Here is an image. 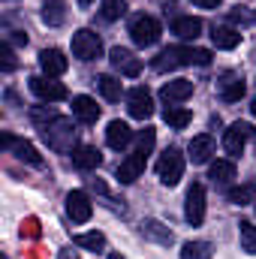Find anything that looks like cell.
Listing matches in <instances>:
<instances>
[{"label": "cell", "mask_w": 256, "mask_h": 259, "mask_svg": "<svg viewBox=\"0 0 256 259\" xmlns=\"http://www.w3.org/2000/svg\"><path fill=\"white\" fill-rule=\"evenodd\" d=\"M208 66L211 64V52L208 49H184V46H169V49H163L151 66L157 69V72H169V69H178V66Z\"/></svg>", "instance_id": "6da1fadb"}, {"label": "cell", "mask_w": 256, "mask_h": 259, "mask_svg": "<svg viewBox=\"0 0 256 259\" xmlns=\"http://www.w3.org/2000/svg\"><path fill=\"white\" fill-rule=\"evenodd\" d=\"M42 139L49 142L52 151L58 154H69L75 148V124L69 118H61V115H52L49 124H42Z\"/></svg>", "instance_id": "7a4b0ae2"}, {"label": "cell", "mask_w": 256, "mask_h": 259, "mask_svg": "<svg viewBox=\"0 0 256 259\" xmlns=\"http://www.w3.org/2000/svg\"><path fill=\"white\" fill-rule=\"evenodd\" d=\"M160 33H163V27H160V21H157L154 15H136V18L130 21V36H133V42L142 46V49L157 46V42H160Z\"/></svg>", "instance_id": "3957f363"}, {"label": "cell", "mask_w": 256, "mask_h": 259, "mask_svg": "<svg viewBox=\"0 0 256 259\" xmlns=\"http://www.w3.org/2000/svg\"><path fill=\"white\" fill-rule=\"evenodd\" d=\"M157 178L166 184V187H175L181 178H184V154L178 148H169L160 160H157Z\"/></svg>", "instance_id": "277c9868"}, {"label": "cell", "mask_w": 256, "mask_h": 259, "mask_svg": "<svg viewBox=\"0 0 256 259\" xmlns=\"http://www.w3.org/2000/svg\"><path fill=\"white\" fill-rule=\"evenodd\" d=\"M72 55L78 61H97L103 55V39L94 33V30H75L72 33Z\"/></svg>", "instance_id": "5b68a950"}, {"label": "cell", "mask_w": 256, "mask_h": 259, "mask_svg": "<svg viewBox=\"0 0 256 259\" xmlns=\"http://www.w3.org/2000/svg\"><path fill=\"white\" fill-rule=\"evenodd\" d=\"M30 91H33L39 100H46V103H58V100L66 97V88L58 78H52V75H33V78H30Z\"/></svg>", "instance_id": "8992f818"}, {"label": "cell", "mask_w": 256, "mask_h": 259, "mask_svg": "<svg viewBox=\"0 0 256 259\" xmlns=\"http://www.w3.org/2000/svg\"><path fill=\"white\" fill-rule=\"evenodd\" d=\"M184 217H187V223H190V226H199V223L205 220V187H202L199 181L190 184V190H187Z\"/></svg>", "instance_id": "52a82bcc"}, {"label": "cell", "mask_w": 256, "mask_h": 259, "mask_svg": "<svg viewBox=\"0 0 256 259\" xmlns=\"http://www.w3.org/2000/svg\"><path fill=\"white\" fill-rule=\"evenodd\" d=\"M127 109L136 121H145V118L154 115V100H151V94L145 88H133L127 94Z\"/></svg>", "instance_id": "ba28073f"}, {"label": "cell", "mask_w": 256, "mask_h": 259, "mask_svg": "<svg viewBox=\"0 0 256 259\" xmlns=\"http://www.w3.org/2000/svg\"><path fill=\"white\" fill-rule=\"evenodd\" d=\"M66 214L72 217V223H88L91 220L94 205H91V199H88L84 190H72V193L66 196Z\"/></svg>", "instance_id": "9c48e42d"}, {"label": "cell", "mask_w": 256, "mask_h": 259, "mask_svg": "<svg viewBox=\"0 0 256 259\" xmlns=\"http://www.w3.org/2000/svg\"><path fill=\"white\" fill-rule=\"evenodd\" d=\"M247 139H250V124H244V121H235L232 127L226 130V136H223V148H226V154H232V157H241V151H244Z\"/></svg>", "instance_id": "30bf717a"}, {"label": "cell", "mask_w": 256, "mask_h": 259, "mask_svg": "<svg viewBox=\"0 0 256 259\" xmlns=\"http://www.w3.org/2000/svg\"><path fill=\"white\" fill-rule=\"evenodd\" d=\"M109 61H112V66H115L121 75H130V78H133V75L142 72V61H139L130 49H121V46L112 49V52H109Z\"/></svg>", "instance_id": "8fae6325"}, {"label": "cell", "mask_w": 256, "mask_h": 259, "mask_svg": "<svg viewBox=\"0 0 256 259\" xmlns=\"http://www.w3.org/2000/svg\"><path fill=\"white\" fill-rule=\"evenodd\" d=\"M39 66H42V75H52V78L64 75L66 72L64 52H61V49H42V52H39Z\"/></svg>", "instance_id": "7c38bea8"}, {"label": "cell", "mask_w": 256, "mask_h": 259, "mask_svg": "<svg viewBox=\"0 0 256 259\" xmlns=\"http://www.w3.org/2000/svg\"><path fill=\"white\" fill-rule=\"evenodd\" d=\"M190 94H193V81H187V78L166 81V84H163V91H160V97H163L169 106H178V103H184Z\"/></svg>", "instance_id": "4fadbf2b"}, {"label": "cell", "mask_w": 256, "mask_h": 259, "mask_svg": "<svg viewBox=\"0 0 256 259\" xmlns=\"http://www.w3.org/2000/svg\"><path fill=\"white\" fill-rule=\"evenodd\" d=\"M72 115H75L81 124H97V118H100V106H97V100L78 94V97H72Z\"/></svg>", "instance_id": "5bb4252c"}, {"label": "cell", "mask_w": 256, "mask_h": 259, "mask_svg": "<svg viewBox=\"0 0 256 259\" xmlns=\"http://www.w3.org/2000/svg\"><path fill=\"white\" fill-rule=\"evenodd\" d=\"M145 163H148V157H142V154L133 151L127 160L118 166V181H121V184H133V181L145 172Z\"/></svg>", "instance_id": "9a60e30c"}, {"label": "cell", "mask_w": 256, "mask_h": 259, "mask_svg": "<svg viewBox=\"0 0 256 259\" xmlns=\"http://www.w3.org/2000/svg\"><path fill=\"white\" fill-rule=\"evenodd\" d=\"M244 97V78L235 75V72H226L223 81H220V100L223 103H238Z\"/></svg>", "instance_id": "2e32d148"}, {"label": "cell", "mask_w": 256, "mask_h": 259, "mask_svg": "<svg viewBox=\"0 0 256 259\" xmlns=\"http://www.w3.org/2000/svg\"><path fill=\"white\" fill-rule=\"evenodd\" d=\"M106 142H109V148L124 151L130 142H133V130H130V124H124V121H112L109 130H106Z\"/></svg>", "instance_id": "e0dca14e"}, {"label": "cell", "mask_w": 256, "mask_h": 259, "mask_svg": "<svg viewBox=\"0 0 256 259\" xmlns=\"http://www.w3.org/2000/svg\"><path fill=\"white\" fill-rule=\"evenodd\" d=\"M72 163L88 172V169H97V166L103 163V154H100L94 145H78V148L72 151Z\"/></svg>", "instance_id": "ac0fdd59"}, {"label": "cell", "mask_w": 256, "mask_h": 259, "mask_svg": "<svg viewBox=\"0 0 256 259\" xmlns=\"http://www.w3.org/2000/svg\"><path fill=\"white\" fill-rule=\"evenodd\" d=\"M187 154H190L193 163H208L211 154H214V139H211V136H193Z\"/></svg>", "instance_id": "d6986e66"}, {"label": "cell", "mask_w": 256, "mask_h": 259, "mask_svg": "<svg viewBox=\"0 0 256 259\" xmlns=\"http://www.w3.org/2000/svg\"><path fill=\"white\" fill-rule=\"evenodd\" d=\"M172 33L181 36V39H196V36L202 33V21L193 18V15H181V18L172 21Z\"/></svg>", "instance_id": "ffe728a7"}, {"label": "cell", "mask_w": 256, "mask_h": 259, "mask_svg": "<svg viewBox=\"0 0 256 259\" xmlns=\"http://www.w3.org/2000/svg\"><path fill=\"white\" fill-rule=\"evenodd\" d=\"M211 42L217 46V49H235L238 42H241V33L235 30V27H226V24H220V27H214L211 30Z\"/></svg>", "instance_id": "44dd1931"}, {"label": "cell", "mask_w": 256, "mask_h": 259, "mask_svg": "<svg viewBox=\"0 0 256 259\" xmlns=\"http://www.w3.org/2000/svg\"><path fill=\"white\" fill-rule=\"evenodd\" d=\"M208 178H211L214 184H229V181L235 178V163H232V160H217V163H211Z\"/></svg>", "instance_id": "7402d4cb"}, {"label": "cell", "mask_w": 256, "mask_h": 259, "mask_svg": "<svg viewBox=\"0 0 256 259\" xmlns=\"http://www.w3.org/2000/svg\"><path fill=\"white\" fill-rule=\"evenodd\" d=\"M64 18H66L64 0H46V3H42V21H46V24L58 27V24H64Z\"/></svg>", "instance_id": "603a6c76"}, {"label": "cell", "mask_w": 256, "mask_h": 259, "mask_svg": "<svg viewBox=\"0 0 256 259\" xmlns=\"http://www.w3.org/2000/svg\"><path fill=\"white\" fill-rule=\"evenodd\" d=\"M190 112L184 109V106H166L163 109V121L169 124V127H175V130H184L187 124H190Z\"/></svg>", "instance_id": "cb8c5ba5"}, {"label": "cell", "mask_w": 256, "mask_h": 259, "mask_svg": "<svg viewBox=\"0 0 256 259\" xmlns=\"http://www.w3.org/2000/svg\"><path fill=\"white\" fill-rule=\"evenodd\" d=\"M97 84H100V94H103L109 103L121 100V94H124V88H121V78H115V75H100V78H97Z\"/></svg>", "instance_id": "d4e9b609"}, {"label": "cell", "mask_w": 256, "mask_h": 259, "mask_svg": "<svg viewBox=\"0 0 256 259\" xmlns=\"http://www.w3.org/2000/svg\"><path fill=\"white\" fill-rule=\"evenodd\" d=\"M142 232H145L148 238L160 241V244H172V232H169L160 220H145V223H142Z\"/></svg>", "instance_id": "484cf974"}, {"label": "cell", "mask_w": 256, "mask_h": 259, "mask_svg": "<svg viewBox=\"0 0 256 259\" xmlns=\"http://www.w3.org/2000/svg\"><path fill=\"white\" fill-rule=\"evenodd\" d=\"M72 241H75V247H84V250H94V253L106 247V235H103V232H81V235H75Z\"/></svg>", "instance_id": "4316f807"}, {"label": "cell", "mask_w": 256, "mask_h": 259, "mask_svg": "<svg viewBox=\"0 0 256 259\" xmlns=\"http://www.w3.org/2000/svg\"><path fill=\"white\" fill-rule=\"evenodd\" d=\"M181 259H211V244L208 241H187L181 247Z\"/></svg>", "instance_id": "83f0119b"}, {"label": "cell", "mask_w": 256, "mask_h": 259, "mask_svg": "<svg viewBox=\"0 0 256 259\" xmlns=\"http://www.w3.org/2000/svg\"><path fill=\"white\" fill-rule=\"evenodd\" d=\"M124 12H127V0H103V6H100V15L106 21H118Z\"/></svg>", "instance_id": "f1b7e54d"}, {"label": "cell", "mask_w": 256, "mask_h": 259, "mask_svg": "<svg viewBox=\"0 0 256 259\" xmlns=\"http://www.w3.org/2000/svg\"><path fill=\"white\" fill-rule=\"evenodd\" d=\"M15 157L24 160V163H30V166H42V157H39V151L30 142H18L15 145Z\"/></svg>", "instance_id": "f546056e"}, {"label": "cell", "mask_w": 256, "mask_h": 259, "mask_svg": "<svg viewBox=\"0 0 256 259\" xmlns=\"http://www.w3.org/2000/svg\"><path fill=\"white\" fill-rule=\"evenodd\" d=\"M226 196H229L232 205H250V202L256 199V190L250 187V184H244V187H229Z\"/></svg>", "instance_id": "4dcf8cb0"}, {"label": "cell", "mask_w": 256, "mask_h": 259, "mask_svg": "<svg viewBox=\"0 0 256 259\" xmlns=\"http://www.w3.org/2000/svg\"><path fill=\"white\" fill-rule=\"evenodd\" d=\"M241 250L256 256V226L253 223H241Z\"/></svg>", "instance_id": "1f68e13d"}, {"label": "cell", "mask_w": 256, "mask_h": 259, "mask_svg": "<svg viewBox=\"0 0 256 259\" xmlns=\"http://www.w3.org/2000/svg\"><path fill=\"white\" fill-rule=\"evenodd\" d=\"M154 130L148 127V130H142L139 136H136V154H142V157H148L151 154V148H154Z\"/></svg>", "instance_id": "d6a6232c"}, {"label": "cell", "mask_w": 256, "mask_h": 259, "mask_svg": "<svg viewBox=\"0 0 256 259\" xmlns=\"http://www.w3.org/2000/svg\"><path fill=\"white\" fill-rule=\"evenodd\" d=\"M0 66H3V72H12L15 69V55H12V49L6 42L0 46Z\"/></svg>", "instance_id": "836d02e7"}, {"label": "cell", "mask_w": 256, "mask_h": 259, "mask_svg": "<svg viewBox=\"0 0 256 259\" xmlns=\"http://www.w3.org/2000/svg\"><path fill=\"white\" fill-rule=\"evenodd\" d=\"M193 3H196L199 9H217V6H220V0H193Z\"/></svg>", "instance_id": "e575fe53"}, {"label": "cell", "mask_w": 256, "mask_h": 259, "mask_svg": "<svg viewBox=\"0 0 256 259\" xmlns=\"http://www.w3.org/2000/svg\"><path fill=\"white\" fill-rule=\"evenodd\" d=\"M0 145H3V148H15L18 142H15V139H12L9 133H3V136H0Z\"/></svg>", "instance_id": "d590c367"}, {"label": "cell", "mask_w": 256, "mask_h": 259, "mask_svg": "<svg viewBox=\"0 0 256 259\" xmlns=\"http://www.w3.org/2000/svg\"><path fill=\"white\" fill-rule=\"evenodd\" d=\"M61 259H78V256H75L72 250H64V253H61Z\"/></svg>", "instance_id": "8d00e7d4"}, {"label": "cell", "mask_w": 256, "mask_h": 259, "mask_svg": "<svg viewBox=\"0 0 256 259\" xmlns=\"http://www.w3.org/2000/svg\"><path fill=\"white\" fill-rule=\"evenodd\" d=\"M250 112H253V115H256V97H253V103H250Z\"/></svg>", "instance_id": "74e56055"}, {"label": "cell", "mask_w": 256, "mask_h": 259, "mask_svg": "<svg viewBox=\"0 0 256 259\" xmlns=\"http://www.w3.org/2000/svg\"><path fill=\"white\" fill-rule=\"evenodd\" d=\"M78 3H81V6H91V3H94V0H78Z\"/></svg>", "instance_id": "f35d334b"}, {"label": "cell", "mask_w": 256, "mask_h": 259, "mask_svg": "<svg viewBox=\"0 0 256 259\" xmlns=\"http://www.w3.org/2000/svg\"><path fill=\"white\" fill-rule=\"evenodd\" d=\"M109 259H124V256H121V253H112V256H109Z\"/></svg>", "instance_id": "ab89813d"}, {"label": "cell", "mask_w": 256, "mask_h": 259, "mask_svg": "<svg viewBox=\"0 0 256 259\" xmlns=\"http://www.w3.org/2000/svg\"><path fill=\"white\" fill-rule=\"evenodd\" d=\"M3 259H9V256H3Z\"/></svg>", "instance_id": "60d3db41"}]
</instances>
